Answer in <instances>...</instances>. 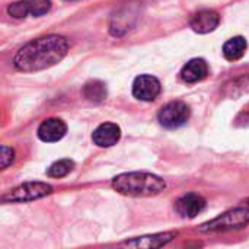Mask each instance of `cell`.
I'll list each match as a JSON object with an SVG mask.
<instances>
[{
	"label": "cell",
	"instance_id": "obj_1",
	"mask_svg": "<svg viewBox=\"0 0 249 249\" xmlns=\"http://www.w3.org/2000/svg\"><path fill=\"white\" fill-rule=\"evenodd\" d=\"M69 51V41L61 35H47L32 39L15 55L13 66L19 71L31 73L48 69L64 58Z\"/></svg>",
	"mask_w": 249,
	"mask_h": 249
},
{
	"label": "cell",
	"instance_id": "obj_2",
	"mask_svg": "<svg viewBox=\"0 0 249 249\" xmlns=\"http://www.w3.org/2000/svg\"><path fill=\"white\" fill-rule=\"evenodd\" d=\"M112 188L128 197H152L160 194L166 188V182L153 174L128 172L112 179Z\"/></svg>",
	"mask_w": 249,
	"mask_h": 249
},
{
	"label": "cell",
	"instance_id": "obj_3",
	"mask_svg": "<svg viewBox=\"0 0 249 249\" xmlns=\"http://www.w3.org/2000/svg\"><path fill=\"white\" fill-rule=\"evenodd\" d=\"M249 225V210L245 209H235L231 210L216 219H213L209 223H204L201 226L203 232H220V231H235L242 229Z\"/></svg>",
	"mask_w": 249,
	"mask_h": 249
},
{
	"label": "cell",
	"instance_id": "obj_4",
	"mask_svg": "<svg viewBox=\"0 0 249 249\" xmlns=\"http://www.w3.org/2000/svg\"><path fill=\"white\" fill-rule=\"evenodd\" d=\"M53 193V187L45 182H26L1 197L3 203H26L42 198Z\"/></svg>",
	"mask_w": 249,
	"mask_h": 249
},
{
	"label": "cell",
	"instance_id": "obj_5",
	"mask_svg": "<svg viewBox=\"0 0 249 249\" xmlns=\"http://www.w3.org/2000/svg\"><path fill=\"white\" fill-rule=\"evenodd\" d=\"M190 107L182 101L166 104L158 114L159 123L166 128H178L190 120Z\"/></svg>",
	"mask_w": 249,
	"mask_h": 249
},
{
	"label": "cell",
	"instance_id": "obj_6",
	"mask_svg": "<svg viewBox=\"0 0 249 249\" xmlns=\"http://www.w3.org/2000/svg\"><path fill=\"white\" fill-rule=\"evenodd\" d=\"M160 93V82L150 74H142L136 77L133 83V95L140 101L150 102Z\"/></svg>",
	"mask_w": 249,
	"mask_h": 249
},
{
	"label": "cell",
	"instance_id": "obj_7",
	"mask_svg": "<svg viewBox=\"0 0 249 249\" xmlns=\"http://www.w3.org/2000/svg\"><path fill=\"white\" fill-rule=\"evenodd\" d=\"M206 206H207V203H206V200L201 196L190 193V194L182 196L177 201L175 209H177L178 214H181L182 217L194 219L197 214H200L206 209Z\"/></svg>",
	"mask_w": 249,
	"mask_h": 249
},
{
	"label": "cell",
	"instance_id": "obj_8",
	"mask_svg": "<svg viewBox=\"0 0 249 249\" xmlns=\"http://www.w3.org/2000/svg\"><path fill=\"white\" fill-rule=\"evenodd\" d=\"M219 22H220V16L216 10L204 9V10L197 12L191 18L190 26L198 34H209L219 26Z\"/></svg>",
	"mask_w": 249,
	"mask_h": 249
},
{
	"label": "cell",
	"instance_id": "obj_9",
	"mask_svg": "<svg viewBox=\"0 0 249 249\" xmlns=\"http://www.w3.org/2000/svg\"><path fill=\"white\" fill-rule=\"evenodd\" d=\"M67 133V125L60 118H48L42 121L38 128V137L45 143H54L61 140Z\"/></svg>",
	"mask_w": 249,
	"mask_h": 249
},
{
	"label": "cell",
	"instance_id": "obj_10",
	"mask_svg": "<svg viewBox=\"0 0 249 249\" xmlns=\"http://www.w3.org/2000/svg\"><path fill=\"white\" fill-rule=\"evenodd\" d=\"M121 137V130L114 123L101 124L92 134V140L99 147H111L118 143Z\"/></svg>",
	"mask_w": 249,
	"mask_h": 249
},
{
	"label": "cell",
	"instance_id": "obj_11",
	"mask_svg": "<svg viewBox=\"0 0 249 249\" xmlns=\"http://www.w3.org/2000/svg\"><path fill=\"white\" fill-rule=\"evenodd\" d=\"M209 73V66L203 58L190 60L181 70V77L187 83H197L203 80Z\"/></svg>",
	"mask_w": 249,
	"mask_h": 249
},
{
	"label": "cell",
	"instance_id": "obj_12",
	"mask_svg": "<svg viewBox=\"0 0 249 249\" xmlns=\"http://www.w3.org/2000/svg\"><path fill=\"white\" fill-rule=\"evenodd\" d=\"M177 233L174 232H166V233H158V235H152V236H142V238H136L133 241H127L124 242V245L127 247H133V248H160L163 245H166L169 241H172V238Z\"/></svg>",
	"mask_w": 249,
	"mask_h": 249
},
{
	"label": "cell",
	"instance_id": "obj_13",
	"mask_svg": "<svg viewBox=\"0 0 249 249\" xmlns=\"http://www.w3.org/2000/svg\"><path fill=\"white\" fill-rule=\"evenodd\" d=\"M247 47L248 45H247V41H245L244 36H235V38H232V39L225 42V45H223V55L229 61H236V60H239L245 54Z\"/></svg>",
	"mask_w": 249,
	"mask_h": 249
},
{
	"label": "cell",
	"instance_id": "obj_14",
	"mask_svg": "<svg viewBox=\"0 0 249 249\" xmlns=\"http://www.w3.org/2000/svg\"><path fill=\"white\" fill-rule=\"evenodd\" d=\"M83 95L90 102H102L107 98V86L101 80H90L85 85Z\"/></svg>",
	"mask_w": 249,
	"mask_h": 249
},
{
	"label": "cell",
	"instance_id": "obj_15",
	"mask_svg": "<svg viewBox=\"0 0 249 249\" xmlns=\"http://www.w3.org/2000/svg\"><path fill=\"white\" fill-rule=\"evenodd\" d=\"M74 168V162L70 160V159H61V160H57L54 162L48 171H47V175L51 177V178H63L66 177L67 174H70Z\"/></svg>",
	"mask_w": 249,
	"mask_h": 249
},
{
	"label": "cell",
	"instance_id": "obj_16",
	"mask_svg": "<svg viewBox=\"0 0 249 249\" xmlns=\"http://www.w3.org/2000/svg\"><path fill=\"white\" fill-rule=\"evenodd\" d=\"M29 15L32 16H41L45 15L51 9V0H26Z\"/></svg>",
	"mask_w": 249,
	"mask_h": 249
},
{
	"label": "cell",
	"instance_id": "obj_17",
	"mask_svg": "<svg viewBox=\"0 0 249 249\" xmlns=\"http://www.w3.org/2000/svg\"><path fill=\"white\" fill-rule=\"evenodd\" d=\"M9 15L16 18V19H22L26 15H29V9H28V1L26 0H20L16 3H12L7 9Z\"/></svg>",
	"mask_w": 249,
	"mask_h": 249
},
{
	"label": "cell",
	"instance_id": "obj_18",
	"mask_svg": "<svg viewBox=\"0 0 249 249\" xmlns=\"http://www.w3.org/2000/svg\"><path fill=\"white\" fill-rule=\"evenodd\" d=\"M15 159V152L12 147L1 146V169H6L9 165H12Z\"/></svg>",
	"mask_w": 249,
	"mask_h": 249
},
{
	"label": "cell",
	"instance_id": "obj_19",
	"mask_svg": "<svg viewBox=\"0 0 249 249\" xmlns=\"http://www.w3.org/2000/svg\"><path fill=\"white\" fill-rule=\"evenodd\" d=\"M247 207H248V210H249V200L247 201Z\"/></svg>",
	"mask_w": 249,
	"mask_h": 249
}]
</instances>
